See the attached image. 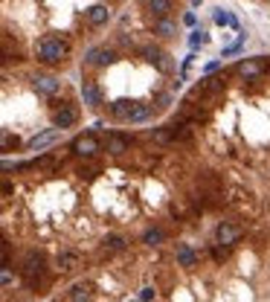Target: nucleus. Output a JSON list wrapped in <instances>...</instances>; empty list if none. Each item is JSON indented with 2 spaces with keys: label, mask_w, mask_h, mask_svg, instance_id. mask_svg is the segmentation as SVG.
<instances>
[{
  "label": "nucleus",
  "mask_w": 270,
  "mask_h": 302,
  "mask_svg": "<svg viewBox=\"0 0 270 302\" xmlns=\"http://www.w3.org/2000/svg\"><path fill=\"white\" fill-rule=\"evenodd\" d=\"M32 87H35L41 96H56L61 87V81L56 79V76H35V79H32Z\"/></svg>",
  "instance_id": "9"
},
{
  "label": "nucleus",
  "mask_w": 270,
  "mask_h": 302,
  "mask_svg": "<svg viewBox=\"0 0 270 302\" xmlns=\"http://www.w3.org/2000/svg\"><path fill=\"white\" fill-rule=\"evenodd\" d=\"M172 102V96H169V93H163V96H160V99H157V108H166V105Z\"/></svg>",
  "instance_id": "25"
},
{
  "label": "nucleus",
  "mask_w": 270,
  "mask_h": 302,
  "mask_svg": "<svg viewBox=\"0 0 270 302\" xmlns=\"http://www.w3.org/2000/svg\"><path fill=\"white\" fill-rule=\"evenodd\" d=\"M192 3H195V6H200V3H203V0H192Z\"/></svg>",
  "instance_id": "26"
},
{
  "label": "nucleus",
  "mask_w": 270,
  "mask_h": 302,
  "mask_svg": "<svg viewBox=\"0 0 270 302\" xmlns=\"http://www.w3.org/2000/svg\"><path fill=\"white\" fill-rule=\"evenodd\" d=\"M125 148H128V139L125 137H111L107 139V151H111V154H122Z\"/></svg>",
  "instance_id": "20"
},
{
  "label": "nucleus",
  "mask_w": 270,
  "mask_h": 302,
  "mask_svg": "<svg viewBox=\"0 0 270 302\" xmlns=\"http://www.w3.org/2000/svg\"><path fill=\"white\" fill-rule=\"evenodd\" d=\"M142 241L148 244V247H154V244H160V241H163V232H160V230H148L145 235H142Z\"/></svg>",
  "instance_id": "22"
},
{
  "label": "nucleus",
  "mask_w": 270,
  "mask_h": 302,
  "mask_svg": "<svg viewBox=\"0 0 270 302\" xmlns=\"http://www.w3.org/2000/svg\"><path fill=\"white\" fill-rule=\"evenodd\" d=\"M41 267H44V259L32 253L29 259H26V279H29V282H35V273H41Z\"/></svg>",
  "instance_id": "16"
},
{
  "label": "nucleus",
  "mask_w": 270,
  "mask_h": 302,
  "mask_svg": "<svg viewBox=\"0 0 270 302\" xmlns=\"http://www.w3.org/2000/svg\"><path fill=\"white\" fill-rule=\"evenodd\" d=\"M82 99L87 108H99L102 105V87H99V81H93V79L82 81Z\"/></svg>",
  "instance_id": "5"
},
{
  "label": "nucleus",
  "mask_w": 270,
  "mask_h": 302,
  "mask_svg": "<svg viewBox=\"0 0 270 302\" xmlns=\"http://www.w3.org/2000/svg\"><path fill=\"white\" fill-rule=\"evenodd\" d=\"M56 139V131H47V134H41V137H32L29 142H26V148L29 151H35V148H41V145H49Z\"/></svg>",
  "instance_id": "17"
},
{
  "label": "nucleus",
  "mask_w": 270,
  "mask_h": 302,
  "mask_svg": "<svg viewBox=\"0 0 270 302\" xmlns=\"http://www.w3.org/2000/svg\"><path fill=\"white\" fill-rule=\"evenodd\" d=\"M90 296H93V288L87 285V282H76L70 288V299L73 302H90Z\"/></svg>",
  "instance_id": "13"
},
{
  "label": "nucleus",
  "mask_w": 270,
  "mask_h": 302,
  "mask_svg": "<svg viewBox=\"0 0 270 302\" xmlns=\"http://www.w3.org/2000/svg\"><path fill=\"white\" fill-rule=\"evenodd\" d=\"M154 35H160V38H175L177 23L169 21V18H157V21H154Z\"/></svg>",
  "instance_id": "12"
},
{
  "label": "nucleus",
  "mask_w": 270,
  "mask_h": 302,
  "mask_svg": "<svg viewBox=\"0 0 270 302\" xmlns=\"http://www.w3.org/2000/svg\"><path fill=\"white\" fill-rule=\"evenodd\" d=\"M125 244H128V241H125L122 235H107V238H105L107 250H125Z\"/></svg>",
  "instance_id": "21"
},
{
  "label": "nucleus",
  "mask_w": 270,
  "mask_h": 302,
  "mask_svg": "<svg viewBox=\"0 0 270 302\" xmlns=\"http://www.w3.org/2000/svg\"><path fill=\"white\" fill-rule=\"evenodd\" d=\"M140 53H142V58H145L148 64H154V67L160 70V73H172V70H175V61H172V56H169L166 49H160V46L145 44Z\"/></svg>",
  "instance_id": "2"
},
{
  "label": "nucleus",
  "mask_w": 270,
  "mask_h": 302,
  "mask_svg": "<svg viewBox=\"0 0 270 302\" xmlns=\"http://www.w3.org/2000/svg\"><path fill=\"white\" fill-rule=\"evenodd\" d=\"M84 61H87V64H96V67H107V64L117 61V53L107 49V46H93V49H87Z\"/></svg>",
  "instance_id": "3"
},
{
  "label": "nucleus",
  "mask_w": 270,
  "mask_h": 302,
  "mask_svg": "<svg viewBox=\"0 0 270 302\" xmlns=\"http://www.w3.org/2000/svg\"><path fill=\"white\" fill-rule=\"evenodd\" d=\"M64 56H67V41H61L56 35H47V38L41 41V46H38V61H44L49 67H52V64H61Z\"/></svg>",
  "instance_id": "1"
},
{
  "label": "nucleus",
  "mask_w": 270,
  "mask_h": 302,
  "mask_svg": "<svg viewBox=\"0 0 270 302\" xmlns=\"http://www.w3.org/2000/svg\"><path fill=\"white\" fill-rule=\"evenodd\" d=\"M84 18H87L90 26H105L111 21V9L107 6H90V9L84 12Z\"/></svg>",
  "instance_id": "11"
},
{
  "label": "nucleus",
  "mask_w": 270,
  "mask_h": 302,
  "mask_svg": "<svg viewBox=\"0 0 270 302\" xmlns=\"http://www.w3.org/2000/svg\"><path fill=\"white\" fill-rule=\"evenodd\" d=\"M235 73H238L241 79H256V76L264 73V61H261V58H247V61H241V64L235 67Z\"/></svg>",
  "instance_id": "8"
},
{
  "label": "nucleus",
  "mask_w": 270,
  "mask_h": 302,
  "mask_svg": "<svg viewBox=\"0 0 270 302\" xmlns=\"http://www.w3.org/2000/svg\"><path fill=\"white\" fill-rule=\"evenodd\" d=\"M73 151H76L79 157H93L96 151H102V145H99V139H96L93 134H84V137H79L73 142Z\"/></svg>",
  "instance_id": "6"
},
{
  "label": "nucleus",
  "mask_w": 270,
  "mask_h": 302,
  "mask_svg": "<svg viewBox=\"0 0 270 302\" xmlns=\"http://www.w3.org/2000/svg\"><path fill=\"white\" fill-rule=\"evenodd\" d=\"M128 302H131V299H128Z\"/></svg>",
  "instance_id": "27"
},
{
  "label": "nucleus",
  "mask_w": 270,
  "mask_h": 302,
  "mask_svg": "<svg viewBox=\"0 0 270 302\" xmlns=\"http://www.w3.org/2000/svg\"><path fill=\"white\" fill-rule=\"evenodd\" d=\"M175 256H177V262H180V267H186V270H192V267L198 265V253H195L189 244H177Z\"/></svg>",
  "instance_id": "10"
},
{
  "label": "nucleus",
  "mask_w": 270,
  "mask_h": 302,
  "mask_svg": "<svg viewBox=\"0 0 270 302\" xmlns=\"http://www.w3.org/2000/svg\"><path fill=\"white\" fill-rule=\"evenodd\" d=\"M215 21H218V23H230V26H235V18H233V15H227L224 9H215Z\"/></svg>",
  "instance_id": "23"
},
{
  "label": "nucleus",
  "mask_w": 270,
  "mask_h": 302,
  "mask_svg": "<svg viewBox=\"0 0 270 302\" xmlns=\"http://www.w3.org/2000/svg\"><path fill=\"white\" fill-rule=\"evenodd\" d=\"M148 116H151V105H140V102H137V108H134V114H131L128 122H145Z\"/></svg>",
  "instance_id": "18"
},
{
  "label": "nucleus",
  "mask_w": 270,
  "mask_h": 302,
  "mask_svg": "<svg viewBox=\"0 0 270 302\" xmlns=\"http://www.w3.org/2000/svg\"><path fill=\"white\" fill-rule=\"evenodd\" d=\"M134 108H137V102H128V99H119V102L111 105V114L117 116V119H131V114H134Z\"/></svg>",
  "instance_id": "14"
},
{
  "label": "nucleus",
  "mask_w": 270,
  "mask_h": 302,
  "mask_svg": "<svg viewBox=\"0 0 270 302\" xmlns=\"http://www.w3.org/2000/svg\"><path fill=\"white\" fill-rule=\"evenodd\" d=\"M76 265H79V256H76V253H61L59 256V267H61V270H76Z\"/></svg>",
  "instance_id": "19"
},
{
  "label": "nucleus",
  "mask_w": 270,
  "mask_h": 302,
  "mask_svg": "<svg viewBox=\"0 0 270 302\" xmlns=\"http://www.w3.org/2000/svg\"><path fill=\"white\" fill-rule=\"evenodd\" d=\"M154 296H157V293H154V288H142V290H140V299H142V302H151Z\"/></svg>",
  "instance_id": "24"
},
{
  "label": "nucleus",
  "mask_w": 270,
  "mask_h": 302,
  "mask_svg": "<svg viewBox=\"0 0 270 302\" xmlns=\"http://www.w3.org/2000/svg\"><path fill=\"white\" fill-rule=\"evenodd\" d=\"M215 238H218V244H224V247H233V244L241 238V230H238L235 224H230V221H224L221 227H218V232H215Z\"/></svg>",
  "instance_id": "7"
},
{
  "label": "nucleus",
  "mask_w": 270,
  "mask_h": 302,
  "mask_svg": "<svg viewBox=\"0 0 270 302\" xmlns=\"http://www.w3.org/2000/svg\"><path fill=\"white\" fill-rule=\"evenodd\" d=\"M76 119H79V111H76V108H73V105H61V108H56V116H52V122H56V128H61V131H64V128H73L76 125Z\"/></svg>",
  "instance_id": "4"
},
{
  "label": "nucleus",
  "mask_w": 270,
  "mask_h": 302,
  "mask_svg": "<svg viewBox=\"0 0 270 302\" xmlns=\"http://www.w3.org/2000/svg\"><path fill=\"white\" fill-rule=\"evenodd\" d=\"M148 12H151L154 18H169L172 0H148Z\"/></svg>",
  "instance_id": "15"
}]
</instances>
